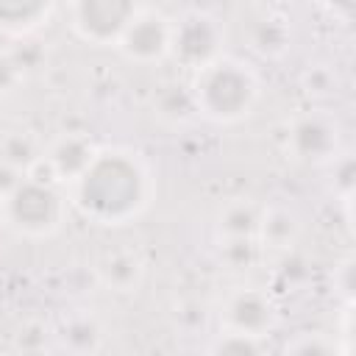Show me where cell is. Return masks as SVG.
I'll use <instances>...</instances> for the list:
<instances>
[{
	"instance_id": "obj_11",
	"label": "cell",
	"mask_w": 356,
	"mask_h": 356,
	"mask_svg": "<svg viewBox=\"0 0 356 356\" xmlns=\"http://www.w3.org/2000/svg\"><path fill=\"white\" fill-rule=\"evenodd\" d=\"M139 273H142V264L134 256H122V253H114L100 264V275L106 278V284H111L117 289L134 286L139 281Z\"/></svg>"
},
{
	"instance_id": "obj_13",
	"label": "cell",
	"mask_w": 356,
	"mask_h": 356,
	"mask_svg": "<svg viewBox=\"0 0 356 356\" xmlns=\"http://www.w3.org/2000/svg\"><path fill=\"white\" fill-rule=\"evenodd\" d=\"M19 78H22V72H19L17 61L11 56L0 53V95H8L19 83Z\"/></svg>"
},
{
	"instance_id": "obj_7",
	"label": "cell",
	"mask_w": 356,
	"mask_h": 356,
	"mask_svg": "<svg viewBox=\"0 0 356 356\" xmlns=\"http://www.w3.org/2000/svg\"><path fill=\"white\" fill-rule=\"evenodd\" d=\"M120 47L128 58L136 61H153L170 53V22L161 14L139 11L128 31L120 39Z\"/></svg>"
},
{
	"instance_id": "obj_5",
	"label": "cell",
	"mask_w": 356,
	"mask_h": 356,
	"mask_svg": "<svg viewBox=\"0 0 356 356\" xmlns=\"http://www.w3.org/2000/svg\"><path fill=\"white\" fill-rule=\"evenodd\" d=\"M139 0H72V28L95 44H120Z\"/></svg>"
},
{
	"instance_id": "obj_12",
	"label": "cell",
	"mask_w": 356,
	"mask_h": 356,
	"mask_svg": "<svg viewBox=\"0 0 356 356\" xmlns=\"http://www.w3.org/2000/svg\"><path fill=\"white\" fill-rule=\"evenodd\" d=\"M220 225H222L225 234H231V236H245V234H250L253 228H259V217H256V211H253L250 206L236 203V206H231V209L225 211V217H222Z\"/></svg>"
},
{
	"instance_id": "obj_3",
	"label": "cell",
	"mask_w": 356,
	"mask_h": 356,
	"mask_svg": "<svg viewBox=\"0 0 356 356\" xmlns=\"http://www.w3.org/2000/svg\"><path fill=\"white\" fill-rule=\"evenodd\" d=\"M3 217L17 234L47 236L61 225L64 200L47 181L25 178L6 195Z\"/></svg>"
},
{
	"instance_id": "obj_4",
	"label": "cell",
	"mask_w": 356,
	"mask_h": 356,
	"mask_svg": "<svg viewBox=\"0 0 356 356\" xmlns=\"http://www.w3.org/2000/svg\"><path fill=\"white\" fill-rule=\"evenodd\" d=\"M222 39V22L209 11H186L181 19L170 22V53L192 70L220 58Z\"/></svg>"
},
{
	"instance_id": "obj_10",
	"label": "cell",
	"mask_w": 356,
	"mask_h": 356,
	"mask_svg": "<svg viewBox=\"0 0 356 356\" xmlns=\"http://www.w3.org/2000/svg\"><path fill=\"white\" fill-rule=\"evenodd\" d=\"M50 0H0V31L22 33L47 17Z\"/></svg>"
},
{
	"instance_id": "obj_9",
	"label": "cell",
	"mask_w": 356,
	"mask_h": 356,
	"mask_svg": "<svg viewBox=\"0 0 356 356\" xmlns=\"http://www.w3.org/2000/svg\"><path fill=\"white\" fill-rule=\"evenodd\" d=\"M95 156V150L89 147V142L78 139V136H64L58 139L53 147H50V156H47V167L53 170L56 178H75L86 164L89 159Z\"/></svg>"
},
{
	"instance_id": "obj_8",
	"label": "cell",
	"mask_w": 356,
	"mask_h": 356,
	"mask_svg": "<svg viewBox=\"0 0 356 356\" xmlns=\"http://www.w3.org/2000/svg\"><path fill=\"white\" fill-rule=\"evenodd\" d=\"M225 317H228V325L234 328V334L261 337L273 325V306H270L267 295H261L256 289H242L228 300Z\"/></svg>"
},
{
	"instance_id": "obj_6",
	"label": "cell",
	"mask_w": 356,
	"mask_h": 356,
	"mask_svg": "<svg viewBox=\"0 0 356 356\" xmlns=\"http://www.w3.org/2000/svg\"><path fill=\"white\" fill-rule=\"evenodd\" d=\"M337 139H339V128L337 122L323 114V111H312L303 114L300 120H295L292 131H289V150L298 161H328L337 150Z\"/></svg>"
},
{
	"instance_id": "obj_1",
	"label": "cell",
	"mask_w": 356,
	"mask_h": 356,
	"mask_svg": "<svg viewBox=\"0 0 356 356\" xmlns=\"http://www.w3.org/2000/svg\"><path fill=\"white\" fill-rule=\"evenodd\" d=\"M72 203L100 225H120L150 203V172L128 150H103L72 178Z\"/></svg>"
},
{
	"instance_id": "obj_2",
	"label": "cell",
	"mask_w": 356,
	"mask_h": 356,
	"mask_svg": "<svg viewBox=\"0 0 356 356\" xmlns=\"http://www.w3.org/2000/svg\"><path fill=\"white\" fill-rule=\"evenodd\" d=\"M195 72L189 92L195 111L214 122H236L250 114L259 97V78L248 64L220 56Z\"/></svg>"
}]
</instances>
